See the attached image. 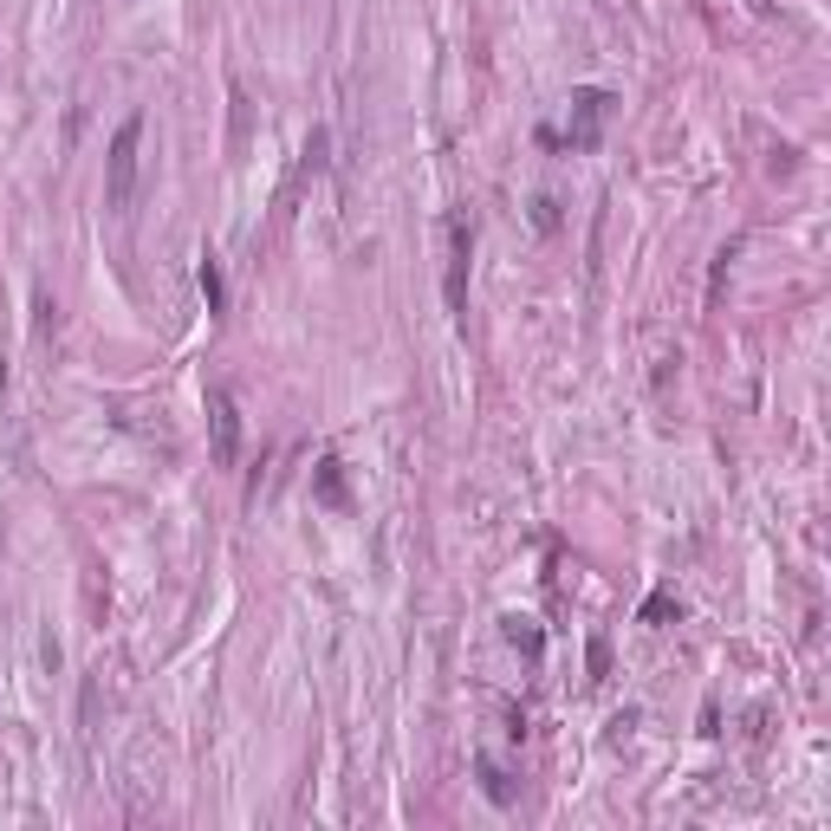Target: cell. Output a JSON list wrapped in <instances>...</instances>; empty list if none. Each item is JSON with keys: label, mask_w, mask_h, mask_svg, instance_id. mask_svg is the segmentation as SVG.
I'll list each match as a JSON object with an SVG mask.
<instances>
[{"label": "cell", "mask_w": 831, "mask_h": 831, "mask_svg": "<svg viewBox=\"0 0 831 831\" xmlns=\"http://www.w3.org/2000/svg\"><path fill=\"white\" fill-rule=\"evenodd\" d=\"M137 169H143V118H124L118 137H111V156H105V208H111V215H131V202H137Z\"/></svg>", "instance_id": "cell-1"}, {"label": "cell", "mask_w": 831, "mask_h": 831, "mask_svg": "<svg viewBox=\"0 0 831 831\" xmlns=\"http://www.w3.org/2000/svg\"><path fill=\"white\" fill-rule=\"evenodd\" d=\"M468 254H474V234H468V221L455 215V221H448V267H442V299H448L455 318H468Z\"/></svg>", "instance_id": "cell-2"}, {"label": "cell", "mask_w": 831, "mask_h": 831, "mask_svg": "<svg viewBox=\"0 0 831 831\" xmlns=\"http://www.w3.org/2000/svg\"><path fill=\"white\" fill-rule=\"evenodd\" d=\"M208 429H215V461L234 468L241 461V410L228 390H208Z\"/></svg>", "instance_id": "cell-3"}, {"label": "cell", "mask_w": 831, "mask_h": 831, "mask_svg": "<svg viewBox=\"0 0 831 831\" xmlns=\"http://www.w3.org/2000/svg\"><path fill=\"white\" fill-rule=\"evenodd\" d=\"M604 111H611V98H604V92H578V98H571V149H591V143H598Z\"/></svg>", "instance_id": "cell-4"}, {"label": "cell", "mask_w": 831, "mask_h": 831, "mask_svg": "<svg viewBox=\"0 0 831 831\" xmlns=\"http://www.w3.org/2000/svg\"><path fill=\"white\" fill-rule=\"evenodd\" d=\"M195 279H202V299H208V312H221V305H228V286H221V261L208 254V261L195 267Z\"/></svg>", "instance_id": "cell-5"}, {"label": "cell", "mask_w": 831, "mask_h": 831, "mask_svg": "<svg viewBox=\"0 0 831 831\" xmlns=\"http://www.w3.org/2000/svg\"><path fill=\"white\" fill-rule=\"evenodd\" d=\"M507 643H514V650H527V657H540V643H546V637L533 630V617H507Z\"/></svg>", "instance_id": "cell-6"}, {"label": "cell", "mask_w": 831, "mask_h": 831, "mask_svg": "<svg viewBox=\"0 0 831 831\" xmlns=\"http://www.w3.org/2000/svg\"><path fill=\"white\" fill-rule=\"evenodd\" d=\"M481 786H487V799H494V806H507V799H514V786H507V773H501L494 760H481Z\"/></svg>", "instance_id": "cell-7"}, {"label": "cell", "mask_w": 831, "mask_h": 831, "mask_svg": "<svg viewBox=\"0 0 831 831\" xmlns=\"http://www.w3.org/2000/svg\"><path fill=\"white\" fill-rule=\"evenodd\" d=\"M318 494H325V501H345V481H338V461H318Z\"/></svg>", "instance_id": "cell-8"}, {"label": "cell", "mask_w": 831, "mask_h": 831, "mask_svg": "<svg viewBox=\"0 0 831 831\" xmlns=\"http://www.w3.org/2000/svg\"><path fill=\"white\" fill-rule=\"evenodd\" d=\"M604 670H611V643H604V637H591V683H598Z\"/></svg>", "instance_id": "cell-9"}, {"label": "cell", "mask_w": 831, "mask_h": 831, "mask_svg": "<svg viewBox=\"0 0 831 831\" xmlns=\"http://www.w3.org/2000/svg\"><path fill=\"white\" fill-rule=\"evenodd\" d=\"M747 7H754V13H767V7H773V0H747Z\"/></svg>", "instance_id": "cell-10"}]
</instances>
